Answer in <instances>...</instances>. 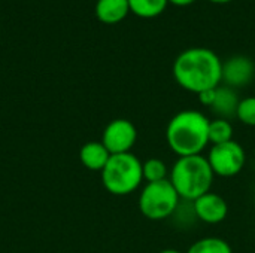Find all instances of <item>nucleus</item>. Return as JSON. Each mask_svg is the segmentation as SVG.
I'll return each instance as SVG.
<instances>
[{
    "instance_id": "obj_1",
    "label": "nucleus",
    "mask_w": 255,
    "mask_h": 253,
    "mask_svg": "<svg viewBox=\"0 0 255 253\" xmlns=\"http://www.w3.org/2000/svg\"><path fill=\"white\" fill-rule=\"evenodd\" d=\"M172 72L178 85L194 94L218 88L223 82V61L208 48L182 51L176 57Z\"/></svg>"
},
{
    "instance_id": "obj_2",
    "label": "nucleus",
    "mask_w": 255,
    "mask_h": 253,
    "mask_svg": "<svg viewBox=\"0 0 255 253\" xmlns=\"http://www.w3.org/2000/svg\"><path fill=\"white\" fill-rule=\"evenodd\" d=\"M166 142L179 158L202 155L209 145V119L193 109L176 113L167 124Z\"/></svg>"
},
{
    "instance_id": "obj_3",
    "label": "nucleus",
    "mask_w": 255,
    "mask_h": 253,
    "mask_svg": "<svg viewBox=\"0 0 255 253\" xmlns=\"http://www.w3.org/2000/svg\"><path fill=\"white\" fill-rule=\"evenodd\" d=\"M215 174L209 166V161L203 155L178 158L169 174V180L178 195L187 201H194L209 192Z\"/></svg>"
},
{
    "instance_id": "obj_4",
    "label": "nucleus",
    "mask_w": 255,
    "mask_h": 253,
    "mask_svg": "<svg viewBox=\"0 0 255 253\" xmlns=\"http://www.w3.org/2000/svg\"><path fill=\"white\" fill-rule=\"evenodd\" d=\"M100 173L103 186L112 195H128L143 182L142 163L131 152L111 155L108 164Z\"/></svg>"
},
{
    "instance_id": "obj_5",
    "label": "nucleus",
    "mask_w": 255,
    "mask_h": 253,
    "mask_svg": "<svg viewBox=\"0 0 255 253\" xmlns=\"http://www.w3.org/2000/svg\"><path fill=\"white\" fill-rule=\"evenodd\" d=\"M181 197L169 179L146 183L139 195L140 213L151 221H163L170 218L179 206Z\"/></svg>"
},
{
    "instance_id": "obj_6",
    "label": "nucleus",
    "mask_w": 255,
    "mask_h": 253,
    "mask_svg": "<svg viewBox=\"0 0 255 253\" xmlns=\"http://www.w3.org/2000/svg\"><path fill=\"white\" fill-rule=\"evenodd\" d=\"M206 158L214 174L220 177H233L239 174L247 163L245 149L235 140L221 145H212Z\"/></svg>"
},
{
    "instance_id": "obj_7",
    "label": "nucleus",
    "mask_w": 255,
    "mask_h": 253,
    "mask_svg": "<svg viewBox=\"0 0 255 253\" xmlns=\"http://www.w3.org/2000/svg\"><path fill=\"white\" fill-rule=\"evenodd\" d=\"M137 140V130L128 119H114L103 130L102 143L111 155L128 154Z\"/></svg>"
},
{
    "instance_id": "obj_8",
    "label": "nucleus",
    "mask_w": 255,
    "mask_h": 253,
    "mask_svg": "<svg viewBox=\"0 0 255 253\" xmlns=\"http://www.w3.org/2000/svg\"><path fill=\"white\" fill-rule=\"evenodd\" d=\"M255 76L254 61L245 55H235L223 63V82L230 88L247 86Z\"/></svg>"
},
{
    "instance_id": "obj_9",
    "label": "nucleus",
    "mask_w": 255,
    "mask_h": 253,
    "mask_svg": "<svg viewBox=\"0 0 255 253\" xmlns=\"http://www.w3.org/2000/svg\"><path fill=\"white\" fill-rule=\"evenodd\" d=\"M194 215L197 219H200L205 224H220L227 218L229 206L226 200L215 194V192H206L205 195L199 197L193 201Z\"/></svg>"
},
{
    "instance_id": "obj_10",
    "label": "nucleus",
    "mask_w": 255,
    "mask_h": 253,
    "mask_svg": "<svg viewBox=\"0 0 255 253\" xmlns=\"http://www.w3.org/2000/svg\"><path fill=\"white\" fill-rule=\"evenodd\" d=\"M111 158L109 151L102 142H88L81 148L79 160L91 171H102Z\"/></svg>"
},
{
    "instance_id": "obj_11",
    "label": "nucleus",
    "mask_w": 255,
    "mask_h": 253,
    "mask_svg": "<svg viewBox=\"0 0 255 253\" xmlns=\"http://www.w3.org/2000/svg\"><path fill=\"white\" fill-rule=\"evenodd\" d=\"M128 12V0H97L96 4V15L105 24L121 22Z\"/></svg>"
},
{
    "instance_id": "obj_12",
    "label": "nucleus",
    "mask_w": 255,
    "mask_h": 253,
    "mask_svg": "<svg viewBox=\"0 0 255 253\" xmlns=\"http://www.w3.org/2000/svg\"><path fill=\"white\" fill-rule=\"evenodd\" d=\"M238 94L230 86H218L217 88V97L212 104V110L224 119H229L230 116H236L238 104H239Z\"/></svg>"
},
{
    "instance_id": "obj_13",
    "label": "nucleus",
    "mask_w": 255,
    "mask_h": 253,
    "mask_svg": "<svg viewBox=\"0 0 255 253\" xmlns=\"http://www.w3.org/2000/svg\"><path fill=\"white\" fill-rule=\"evenodd\" d=\"M169 0H128L130 12L140 18H155L164 12Z\"/></svg>"
},
{
    "instance_id": "obj_14",
    "label": "nucleus",
    "mask_w": 255,
    "mask_h": 253,
    "mask_svg": "<svg viewBox=\"0 0 255 253\" xmlns=\"http://www.w3.org/2000/svg\"><path fill=\"white\" fill-rule=\"evenodd\" d=\"M233 140V125L229 119L215 118L209 121V143L221 145Z\"/></svg>"
},
{
    "instance_id": "obj_15",
    "label": "nucleus",
    "mask_w": 255,
    "mask_h": 253,
    "mask_svg": "<svg viewBox=\"0 0 255 253\" xmlns=\"http://www.w3.org/2000/svg\"><path fill=\"white\" fill-rule=\"evenodd\" d=\"M187 253H233L232 246L218 237H205L197 240Z\"/></svg>"
},
{
    "instance_id": "obj_16",
    "label": "nucleus",
    "mask_w": 255,
    "mask_h": 253,
    "mask_svg": "<svg viewBox=\"0 0 255 253\" xmlns=\"http://www.w3.org/2000/svg\"><path fill=\"white\" fill-rule=\"evenodd\" d=\"M142 173H143V180H146V183L169 179L167 166L164 164V161L158 158H149L145 163H142Z\"/></svg>"
},
{
    "instance_id": "obj_17",
    "label": "nucleus",
    "mask_w": 255,
    "mask_h": 253,
    "mask_svg": "<svg viewBox=\"0 0 255 253\" xmlns=\"http://www.w3.org/2000/svg\"><path fill=\"white\" fill-rule=\"evenodd\" d=\"M236 118L248 127H255V97H247L239 101Z\"/></svg>"
},
{
    "instance_id": "obj_18",
    "label": "nucleus",
    "mask_w": 255,
    "mask_h": 253,
    "mask_svg": "<svg viewBox=\"0 0 255 253\" xmlns=\"http://www.w3.org/2000/svg\"><path fill=\"white\" fill-rule=\"evenodd\" d=\"M199 95V100L203 106H208V107H212L214 101H215V97H217V88L214 89H206V91H202Z\"/></svg>"
},
{
    "instance_id": "obj_19",
    "label": "nucleus",
    "mask_w": 255,
    "mask_h": 253,
    "mask_svg": "<svg viewBox=\"0 0 255 253\" xmlns=\"http://www.w3.org/2000/svg\"><path fill=\"white\" fill-rule=\"evenodd\" d=\"M196 0H169V3L175 4V6H188L191 3H194Z\"/></svg>"
},
{
    "instance_id": "obj_20",
    "label": "nucleus",
    "mask_w": 255,
    "mask_h": 253,
    "mask_svg": "<svg viewBox=\"0 0 255 253\" xmlns=\"http://www.w3.org/2000/svg\"><path fill=\"white\" fill-rule=\"evenodd\" d=\"M160 253H182V252H179V251H176V249H166V251H161Z\"/></svg>"
},
{
    "instance_id": "obj_21",
    "label": "nucleus",
    "mask_w": 255,
    "mask_h": 253,
    "mask_svg": "<svg viewBox=\"0 0 255 253\" xmlns=\"http://www.w3.org/2000/svg\"><path fill=\"white\" fill-rule=\"evenodd\" d=\"M209 1H212V3H229L232 0H209Z\"/></svg>"
}]
</instances>
